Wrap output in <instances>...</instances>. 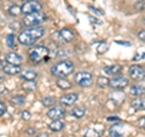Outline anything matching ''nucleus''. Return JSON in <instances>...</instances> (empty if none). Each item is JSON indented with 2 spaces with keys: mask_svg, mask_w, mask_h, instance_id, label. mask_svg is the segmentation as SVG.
<instances>
[{
  "mask_svg": "<svg viewBox=\"0 0 145 137\" xmlns=\"http://www.w3.org/2000/svg\"><path fill=\"white\" fill-rule=\"evenodd\" d=\"M45 34V28L41 26L36 27H29L28 29H24L18 35V43L24 46H30V45L35 44L39 39H41Z\"/></svg>",
  "mask_w": 145,
  "mask_h": 137,
  "instance_id": "f257e3e1",
  "label": "nucleus"
},
{
  "mask_svg": "<svg viewBox=\"0 0 145 137\" xmlns=\"http://www.w3.org/2000/svg\"><path fill=\"white\" fill-rule=\"evenodd\" d=\"M72 72H74V63L69 60L62 61L51 68L52 75L57 78H65L68 75H70Z\"/></svg>",
  "mask_w": 145,
  "mask_h": 137,
  "instance_id": "f03ea898",
  "label": "nucleus"
},
{
  "mask_svg": "<svg viewBox=\"0 0 145 137\" xmlns=\"http://www.w3.org/2000/svg\"><path fill=\"white\" fill-rule=\"evenodd\" d=\"M48 49L46 46H44V45H38V46H34L33 49L29 51V58L31 62L34 63H39L44 61L45 58L48 57Z\"/></svg>",
  "mask_w": 145,
  "mask_h": 137,
  "instance_id": "7ed1b4c3",
  "label": "nucleus"
},
{
  "mask_svg": "<svg viewBox=\"0 0 145 137\" xmlns=\"http://www.w3.org/2000/svg\"><path fill=\"white\" fill-rule=\"evenodd\" d=\"M45 21H46V15L42 13L41 11H38V12L25 15L23 20V24L25 27H36V26H40Z\"/></svg>",
  "mask_w": 145,
  "mask_h": 137,
  "instance_id": "20e7f679",
  "label": "nucleus"
},
{
  "mask_svg": "<svg viewBox=\"0 0 145 137\" xmlns=\"http://www.w3.org/2000/svg\"><path fill=\"white\" fill-rule=\"evenodd\" d=\"M74 80L76 84H79V86L87 89L93 84V75L88 72H79L74 75Z\"/></svg>",
  "mask_w": 145,
  "mask_h": 137,
  "instance_id": "39448f33",
  "label": "nucleus"
},
{
  "mask_svg": "<svg viewBox=\"0 0 145 137\" xmlns=\"http://www.w3.org/2000/svg\"><path fill=\"white\" fill-rule=\"evenodd\" d=\"M52 38H54V40L59 41L61 44H68V43L72 41V39H74V33L68 28H63L61 30L56 32V33L52 35Z\"/></svg>",
  "mask_w": 145,
  "mask_h": 137,
  "instance_id": "423d86ee",
  "label": "nucleus"
},
{
  "mask_svg": "<svg viewBox=\"0 0 145 137\" xmlns=\"http://www.w3.org/2000/svg\"><path fill=\"white\" fill-rule=\"evenodd\" d=\"M42 10L41 3H39L38 0H29V1H24V4L21 6V12L24 15H29L33 12H38Z\"/></svg>",
  "mask_w": 145,
  "mask_h": 137,
  "instance_id": "0eeeda50",
  "label": "nucleus"
},
{
  "mask_svg": "<svg viewBox=\"0 0 145 137\" xmlns=\"http://www.w3.org/2000/svg\"><path fill=\"white\" fill-rule=\"evenodd\" d=\"M128 79H127L126 76L123 75H117L115 78H112L111 80H109V86H111L114 90H123L125 88H127L128 86Z\"/></svg>",
  "mask_w": 145,
  "mask_h": 137,
  "instance_id": "6e6552de",
  "label": "nucleus"
},
{
  "mask_svg": "<svg viewBox=\"0 0 145 137\" xmlns=\"http://www.w3.org/2000/svg\"><path fill=\"white\" fill-rule=\"evenodd\" d=\"M129 75H131V78H133V79H135V80H143L144 75H145V70H144V68L142 66H138V65L131 66Z\"/></svg>",
  "mask_w": 145,
  "mask_h": 137,
  "instance_id": "1a4fd4ad",
  "label": "nucleus"
},
{
  "mask_svg": "<svg viewBox=\"0 0 145 137\" xmlns=\"http://www.w3.org/2000/svg\"><path fill=\"white\" fill-rule=\"evenodd\" d=\"M64 115H65V111L62 107H53L47 112V117L52 120L62 119V118H64Z\"/></svg>",
  "mask_w": 145,
  "mask_h": 137,
  "instance_id": "9d476101",
  "label": "nucleus"
},
{
  "mask_svg": "<svg viewBox=\"0 0 145 137\" xmlns=\"http://www.w3.org/2000/svg\"><path fill=\"white\" fill-rule=\"evenodd\" d=\"M79 99V96L78 94H67V95H63L62 97L59 98V102L63 104V106H72V104H75L78 102Z\"/></svg>",
  "mask_w": 145,
  "mask_h": 137,
  "instance_id": "9b49d317",
  "label": "nucleus"
},
{
  "mask_svg": "<svg viewBox=\"0 0 145 137\" xmlns=\"http://www.w3.org/2000/svg\"><path fill=\"white\" fill-rule=\"evenodd\" d=\"M3 70H4V73H5V74L16 75V74H20V73L22 72V68H21V66L7 63V65H4V66H3Z\"/></svg>",
  "mask_w": 145,
  "mask_h": 137,
  "instance_id": "f8f14e48",
  "label": "nucleus"
},
{
  "mask_svg": "<svg viewBox=\"0 0 145 137\" xmlns=\"http://www.w3.org/2000/svg\"><path fill=\"white\" fill-rule=\"evenodd\" d=\"M6 61H7V63H11V65L21 66L22 63H23V57L16 52H10L6 55Z\"/></svg>",
  "mask_w": 145,
  "mask_h": 137,
  "instance_id": "ddd939ff",
  "label": "nucleus"
},
{
  "mask_svg": "<svg viewBox=\"0 0 145 137\" xmlns=\"http://www.w3.org/2000/svg\"><path fill=\"white\" fill-rule=\"evenodd\" d=\"M109 135H110V137H122L123 136V125L121 124L112 125L110 130H109Z\"/></svg>",
  "mask_w": 145,
  "mask_h": 137,
  "instance_id": "4468645a",
  "label": "nucleus"
},
{
  "mask_svg": "<svg viewBox=\"0 0 145 137\" xmlns=\"http://www.w3.org/2000/svg\"><path fill=\"white\" fill-rule=\"evenodd\" d=\"M122 70V67L120 65H112V66H106L104 67V72L109 75H116Z\"/></svg>",
  "mask_w": 145,
  "mask_h": 137,
  "instance_id": "2eb2a0df",
  "label": "nucleus"
},
{
  "mask_svg": "<svg viewBox=\"0 0 145 137\" xmlns=\"http://www.w3.org/2000/svg\"><path fill=\"white\" fill-rule=\"evenodd\" d=\"M64 123H63L61 119H58V120H53L51 124L48 125V127H50V130L51 131H53V132H58V131H61V130H63L64 129Z\"/></svg>",
  "mask_w": 145,
  "mask_h": 137,
  "instance_id": "dca6fc26",
  "label": "nucleus"
},
{
  "mask_svg": "<svg viewBox=\"0 0 145 137\" xmlns=\"http://www.w3.org/2000/svg\"><path fill=\"white\" fill-rule=\"evenodd\" d=\"M131 106H132L134 109H137V111H139V109H144V98L140 96V97H135L133 98L132 101H131Z\"/></svg>",
  "mask_w": 145,
  "mask_h": 137,
  "instance_id": "f3484780",
  "label": "nucleus"
},
{
  "mask_svg": "<svg viewBox=\"0 0 145 137\" xmlns=\"http://www.w3.org/2000/svg\"><path fill=\"white\" fill-rule=\"evenodd\" d=\"M36 76H38V74H36V72H34V70L27 69L24 72H21V78L23 80H35Z\"/></svg>",
  "mask_w": 145,
  "mask_h": 137,
  "instance_id": "a211bd4d",
  "label": "nucleus"
},
{
  "mask_svg": "<svg viewBox=\"0 0 145 137\" xmlns=\"http://www.w3.org/2000/svg\"><path fill=\"white\" fill-rule=\"evenodd\" d=\"M86 114V109L85 107H74L71 111V115L75 117L76 119H81V118H84Z\"/></svg>",
  "mask_w": 145,
  "mask_h": 137,
  "instance_id": "6ab92c4d",
  "label": "nucleus"
},
{
  "mask_svg": "<svg viewBox=\"0 0 145 137\" xmlns=\"http://www.w3.org/2000/svg\"><path fill=\"white\" fill-rule=\"evenodd\" d=\"M56 85H57L61 90H69V89H71L70 81H68L67 79H64V78H59V79L57 80Z\"/></svg>",
  "mask_w": 145,
  "mask_h": 137,
  "instance_id": "aec40b11",
  "label": "nucleus"
},
{
  "mask_svg": "<svg viewBox=\"0 0 145 137\" xmlns=\"http://www.w3.org/2000/svg\"><path fill=\"white\" fill-rule=\"evenodd\" d=\"M131 95L135 96V97H140L144 95V86L140 85H133L131 86Z\"/></svg>",
  "mask_w": 145,
  "mask_h": 137,
  "instance_id": "412c9836",
  "label": "nucleus"
},
{
  "mask_svg": "<svg viewBox=\"0 0 145 137\" xmlns=\"http://www.w3.org/2000/svg\"><path fill=\"white\" fill-rule=\"evenodd\" d=\"M36 83L35 80H24V83L22 84V89L25 91H34L36 89Z\"/></svg>",
  "mask_w": 145,
  "mask_h": 137,
  "instance_id": "4be33fe9",
  "label": "nucleus"
},
{
  "mask_svg": "<svg viewBox=\"0 0 145 137\" xmlns=\"http://www.w3.org/2000/svg\"><path fill=\"white\" fill-rule=\"evenodd\" d=\"M24 102H25L24 96H21V95L13 96V97L11 98V103L15 104V106H22V104H24Z\"/></svg>",
  "mask_w": 145,
  "mask_h": 137,
  "instance_id": "5701e85b",
  "label": "nucleus"
},
{
  "mask_svg": "<svg viewBox=\"0 0 145 137\" xmlns=\"http://www.w3.org/2000/svg\"><path fill=\"white\" fill-rule=\"evenodd\" d=\"M97 86L99 89H105L106 86H109V79L105 76H101V78H98V80H97Z\"/></svg>",
  "mask_w": 145,
  "mask_h": 137,
  "instance_id": "b1692460",
  "label": "nucleus"
},
{
  "mask_svg": "<svg viewBox=\"0 0 145 137\" xmlns=\"http://www.w3.org/2000/svg\"><path fill=\"white\" fill-rule=\"evenodd\" d=\"M42 104L45 107H51V106H53L54 103H56V98L54 97H51V96H47V97H44L42 98Z\"/></svg>",
  "mask_w": 145,
  "mask_h": 137,
  "instance_id": "393cba45",
  "label": "nucleus"
},
{
  "mask_svg": "<svg viewBox=\"0 0 145 137\" xmlns=\"http://www.w3.org/2000/svg\"><path fill=\"white\" fill-rule=\"evenodd\" d=\"M8 13H10L11 16L13 17H17L18 15H21V7L20 6H17V5H12L10 9H8Z\"/></svg>",
  "mask_w": 145,
  "mask_h": 137,
  "instance_id": "a878e982",
  "label": "nucleus"
},
{
  "mask_svg": "<svg viewBox=\"0 0 145 137\" xmlns=\"http://www.w3.org/2000/svg\"><path fill=\"white\" fill-rule=\"evenodd\" d=\"M85 137H102V134L99 131H97L96 129H88L86 131Z\"/></svg>",
  "mask_w": 145,
  "mask_h": 137,
  "instance_id": "bb28decb",
  "label": "nucleus"
},
{
  "mask_svg": "<svg viewBox=\"0 0 145 137\" xmlns=\"http://www.w3.org/2000/svg\"><path fill=\"white\" fill-rule=\"evenodd\" d=\"M15 39H16V36H15V34H12V33L6 36V45L10 49L15 47Z\"/></svg>",
  "mask_w": 145,
  "mask_h": 137,
  "instance_id": "cd10ccee",
  "label": "nucleus"
},
{
  "mask_svg": "<svg viewBox=\"0 0 145 137\" xmlns=\"http://www.w3.org/2000/svg\"><path fill=\"white\" fill-rule=\"evenodd\" d=\"M10 28H11L12 30H18V29L21 28V23H18L17 21L11 22V23H10Z\"/></svg>",
  "mask_w": 145,
  "mask_h": 137,
  "instance_id": "c85d7f7f",
  "label": "nucleus"
},
{
  "mask_svg": "<svg viewBox=\"0 0 145 137\" xmlns=\"http://www.w3.org/2000/svg\"><path fill=\"white\" fill-rule=\"evenodd\" d=\"M108 50V45L105 43H102L101 45H99V47H98V52L99 53H104Z\"/></svg>",
  "mask_w": 145,
  "mask_h": 137,
  "instance_id": "c756f323",
  "label": "nucleus"
},
{
  "mask_svg": "<svg viewBox=\"0 0 145 137\" xmlns=\"http://www.w3.org/2000/svg\"><path fill=\"white\" fill-rule=\"evenodd\" d=\"M21 117H22V119H23V120H29L30 117H31V114L28 111H24V112L21 113Z\"/></svg>",
  "mask_w": 145,
  "mask_h": 137,
  "instance_id": "7c9ffc66",
  "label": "nucleus"
},
{
  "mask_svg": "<svg viewBox=\"0 0 145 137\" xmlns=\"http://www.w3.org/2000/svg\"><path fill=\"white\" fill-rule=\"evenodd\" d=\"M24 134L28 135V136H34L35 135V129H33V127H28V129L24 131Z\"/></svg>",
  "mask_w": 145,
  "mask_h": 137,
  "instance_id": "2f4dec72",
  "label": "nucleus"
},
{
  "mask_svg": "<svg viewBox=\"0 0 145 137\" xmlns=\"http://www.w3.org/2000/svg\"><path fill=\"white\" fill-rule=\"evenodd\" d=\"M5 112H6V106H5V103H4L3 101H0V117H1Z\"/></svg>",
  "mask_w": 145,
  "mask_h": 137,
  "instance_id": "473e14b6",
  "label": "nucleus"
},
{
  "mask_svg": "<svg viewBox=\"0 0 145 137\" xmlns=\"http://www.w3.org/2000/svg\"><path fill=\"white\" fill-rule=\"evenodd\" d=\"M138 38H139V40L144 41V40H145V32H144V30H142V32H140V33L138 34Z\"/></svg>",
  "mask_w": 145,
  "mask_h": 137,
  "instance_id": "72a5a7b5",
  "label": "nucleus"
},
{
  "mask_svg": "<svg viewBox=\"0 0 145 137\" xmlns=\"http://www.w3.org/2000/svg\"><path fill=\"white\" fill-rule=\"evenodd\" d=\"M89 10H91V11H93V12H96V13H99V15H104V12H103V11H98V9L89 7Z\"/></svg>",
  "mask_w": 145,
  "mask_h": 137,
  "instance_id": "f704fd0d",
  "label": "nucleus"
},
{
  "mask_svg": "<svg viewBox=\"0 0 145 137\" xmlns=\"http://www.w3.org/2000/svg\"><path fill=\"white\" fill-rule=\"evenodd\" d=\"M106 120H108V121H119L120 118H117V117H111V118H108Z\"/></svg>",
  "mask_w": 145,
  "mask_h": 137,
  "instance_id": "c9c22d12",
  "label": "nucleus"
},
{
  "mask_svg": "<svg viewBox=\"0 0 145 137\" xmlns=\"http://www.w3.org/2000/svg\"><path fill=\"white\" fill-rule=\"evenodd\" d=\"M35 137H48L47 134H39V135H36Z\"/></svg>",
  "mask_w": 145,
  "mask_h": 137,
  "instance_id": "e433bc0d",
  "label": "nucleus"
},
{
  "mask_svg": "<svg viewBox=\"0 0 145 137\" xmlns=\"http://www.w3.org/2000/svg\"><path fill=\"white\" fill-rule=\"evenodd\" d=\"M4 80H5V79H4V78H3L1 75H0V84H1V83H4Z\"/></svg>",
  "mask_w": 145,
  "mask_h": 137,
  "instance_id": "4c0bfd02",
  "label": "nucleus"
},
{
  "mask_svg": "<svg viewBox=\"0 0 145 137\" xmlns=\"http://www.w3.org/2000/svg\"><path fill=\"white\" fill-rule=\"evenodd\" d=\"M3 66H4V63H3V61H0V69H3Z\"/></svg>",
  "mask_w": 145,
  "mask_h": 137,
  "instance_id": "58836bf2",
  "label": "nucleus"
},
{
  "mask_svg": "<svg viewBox=\"0 0 145 137\" xmlns=\"http://www.w3.org/2000/svg\"><path fill=\"white\" fill-rule=\"evenodd\" d=\"M22 1H29V0H22Z\"/></svg>",
  "mask_w": 145,
  "mask_h": 137,
  "instance_id": "ea45409f",
  "label": "nucleus"
}]
</instances>
